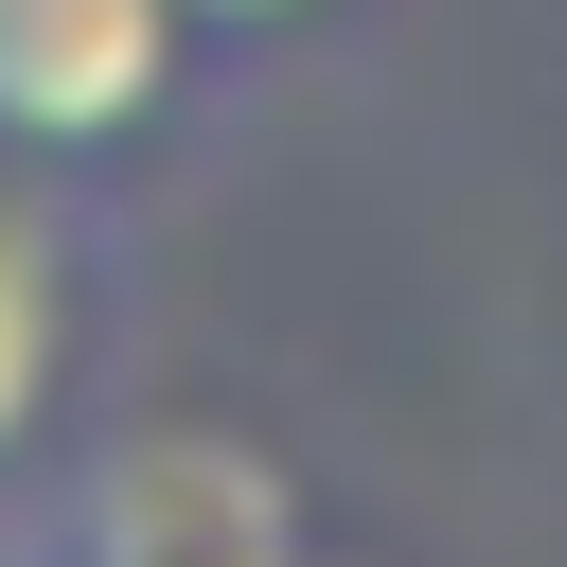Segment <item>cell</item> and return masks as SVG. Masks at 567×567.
<instances>
[{"mask_svg":"<svg viewBox=\"0 0 567 567\" xmlns=\"http://www.w3.org/2000/svg\"><path fill=\"white\" fill-rule=\"evenodd\" d=\"M301 532L319 496L248 425H71V461L0 514V567H284Z\"/></svg>","mask_w":567,"mask_h":567,"instance_id":"obj_1","label":"cell"},{"mask_svg":"<svg viewBox=\"0 0 567 567\" xmlns=\"http://www.w3.org/2000/svg\"><path fill=\"white\" fill-rule=\"evenodd\" d=\"M213 89L195 0H0V159L35 177H142Z\"/></svg>","mask_w":567,"mask_h":567,"instance_id":"obj_2","label":"cell"},{"mask_svg":"<svg viewBox=\"0 0 567 567\" xmlns=\"http://www.w3.org/2000/svg\"><path fill=\"white\" fill-rule=\"evenodd\" d=\"M106 284H124L106 195H89V177L0 159V514H18V496L71 461V425H89V372H106Z\"/></svg>","mask_w":567,"mask_h":567,"instance_id":"obj_3","label":"cell"},{"mask_svg":"<svg viewBox=\"0 0 567 567\" xmlns=\"http://www.w3.org/2000/svg\"><path fill=\"white\" fill-rule=\"evenodd\" d=\"M195 18H213V53H248V35H301L319 0H195Z\"/></svg>","mask_w":567,"mask_h":567,"instance_id":"obj_4","label":"cell"},{"mask_svg":"<svg viewBox=\"0 0 567 567\" xmlns=\"http://www.w3.org/2000/svg\"><path fill=\"white\" fill-rule=\"evenodd\" d=\"M284 567H390V549H337V532H301V549H284Z\"/></svg>","mask_w":567,"mask_h":567,"instance_id":"obj_5","label":"cell"}]
</instances>
